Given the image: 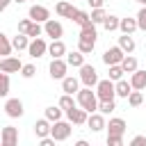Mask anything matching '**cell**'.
<instances>
[{"label": "cell", "instance_id": "1", "mask_svg": "<svg viewBox=\"0 0 146 146\" xmlns=\"http://www.w3.org/2000/svg\"><path fill=\"white\" fill-rule=\"evenodd\" d=\"M75 103H78V107H82L87 114H91V112L98 110L96 91H91L89 87H80V89H78V94H75Z\"/></svg>", "mask_w": 146, "mask_h": 146}, {"label": "cell", "instance_id": "2", "mask_svg": "<svg viewBox=\"0 0 146 146\" xmlns=\"http://www.w3.org/2000/svg\"><path fill=\"white\" fill-rule=\"evenodd\" d=\"M71 130H73V125L68 123V121H55V123H50V137L55 139V141H64V139H68L71 137Z\"/></svg>", "mask_w": 146, "mask_h": 146}, {"label": "cell", "instance_id": "3", "mask_svg": "<svg viewBox=\"0 0 146 146\" xmlns=\"http://www.w3.org/2000/svg\"><path fill=\"white\" fill-rule=\"evenodd\" d=\"M78 80H80V84H84V87H96L98 84V71L91 66V64H82L80 66V75H78Z\"/></svg>", "mask_w": 146, "mask_h": 146}, {"label": "cell", "instance_id": "4", "mask_svg": "<svg viewBox=\"0 0 146 146\" xmlns=\"http://www.w3.org/2000/svg\"><path fill=\"white\" fill-rule=\"evenodd\" d=\"M96 98L98 100H114L116 94H114V82L107 78V80H98L96 84Z\"/></svg>", "mask_w": 146, "mask_h": 146}, {"label": "cell", "instance_id": "5", "mask_svg": "<svg viewBox=\"0 0 146 146\" xmlns=\"http://www.w3.org/2000/svg\"><path fill=\"white\" fill-rule=\"evenodd\" d=\"M43 34L50 36L52 41H57V39L64 36V25H62L57 18H48V21L43 23Z\"/></svg>", "mask_w": 146, "mask_h": 146}, {"label": "cell", "instance_id": "6", "mask_svg": "<svg viewBox=\"0 0 146 146\" xmlns=\"http://www.w3.org/2000/svg\"><path fill=\"white\" fill-rule=\"evenodd\" d=\"M27 18L34 21V23H41V25H43V23L50 18V9H48L46 5H32L30 11H27Z\"/></svg>", "mask_w": 146, "mask_h": 146}, {"label": "cell", "instance_id": "7", "mask_svg": "<svg viewBox=\"0 0 146 146\" xmlns=\"http://www.w3.org/2000/svg\"><path fill=\"white\" fill-rule=\"evenodd\" d=\"M66 71H68L66 59H50L48 73H50V78H52V80H64V78H66Z\"/></svg>", "mask_w": 146, "mask_h": 146}, {"label": "cell", "instance_id": "8", "mask_svg": "<svg viewBox=\"0 0 146 146\" xmlns=\"http://www.w3.org/2000/svg\"><path fill=\"white\" fill-rule=\"evenodd\" d=\"M0 146H18V128L5 125L0 130Z\"/></svg>", "mask_w": 146, "mask_h": 146}, {"label": "cell", "instance_id": "9", "mask_svg": "<svg viewBox=\"0 0 146 146\" xmlns=\"http://www.w3.org/2000/svg\"><path fill=\"white\" fill-rule=\"evenodd\" d=\"M48 52V43H46V39H30V46H27V55L30 57H34V59H39V57H43Z\"/></svg>", "mask_w": 146, "mask_h": 146}, {"label": "cell", "instance_id": "10", "mask_svg": "<svg viewBox=\"0 0 146 146\" xmlns=\"http://www.w3.org/2000/svg\"><path fill=\"white\" fill-rule=\"evenodd\" d=\"M23 100H18V98H7L5 100V114L9 116V119H21L23 116Z\"/></svg>", "mask_w": 146, "mask_h": 146}, {"label": "cell", "instance_id": "11", "mask_svg": "<svg viewBox=\"0 0 146 146\" xmlns=\"http://www.w3.org/2000/svg\"><path fill=\"white\" fill-rule=\"evenodd\" d=\"M125 57V52L119 48V46H112V48H107L105 52H103V62L107 64V66H114V64H121V59Z\"/></svg>", "mask_w": 146, "mask_h": 146}, {"label": "cell", "instance_id": "12", "mask_svg": "<svg viewBox=\"0 0 146 146\" xmlns=\"http://www.w3.org/2000/svg\"><path fill=\"white\" fill-rule=\"evenodd\" d=\"M87 116H89V114H87L82 107H78V105H75L73 110H66V121H68L71 125H84V123H87Z\"/></svg>", "mask_w": 146, "mask_h": 146}, {"label": "cell", "instance_id": "13", "mask_svg": "<svg viewBox=\"0 0 146 146\" xmlns=\"http://www.w3.org/2000/svg\"><path fill=\"white\" fill-rule=\"evenodd\" d=\"M21 66H23V62H21L18 57H14V55L0 59V71H2V73H18Z\"/></svg>", "mask_w": 146, "mask_h": 146}, {"label": "cell", "instance_id": "14", "mask_svg": "<svg viewBox=\"0 0 146 146\" xmlns=\"http://www.w3.org/2000/svg\"><path fill=\"white\" fill-rule=\"evenodd\" d=\"M96 39H98V30H96L94 23L80 27V36H78V41H87V43H94V46H96Z\"/></svg>", "mask_w": 146, "mask_h": 146}, {"label": "cell", "instance_id": "15", "mask_svg": "<svg viewBox=\"0 0 146 146\" xmlns=\"http://www.w3.org/2000/svg\"><path fill=\"white\" fill-rule=\"evenodd\" d=\"M105 128H107V135H125V128H128V123L123 121V119H119V116H114V119H110V123H105Z\"/></svg>", "mask_w": 146, "mask_h": 146}, {"label": "cell", "instance_id": "16", "mask_svg": "<svg viewBox=\"0 0 146 146\" xmlns=\"http://www.w3.org/2000/svg\"><path fill=\"white\" fill-rule=\"evenodd\" d=\"M87 125H89L91 132H100V130L105 128V116H103L100 112H91V114L87 116Z\"/></svg>", "mask_w": 146, "mask_h": 146}, {"label": "cell", "instance_id": "17", "mask_svg": "<svg viewBox=\"0 0 146 146\" xmlns=\"http://www.w3.org/2000/svg\"><path fill=\"white\" fill-rule=\"evenodd\" d=\"M130 87L135 89V91H141V89H146V71H141V68H137L135 73H130Z\"/></svg>", "mask_w": 146, "mask_h": 146}, {"label": "cell", "instance_id": "18", "mask_svg": "<svg viewBox=\"0 0 146 146\" xmlns=\"http://www.w3.org/2000/svg\"><path fill=\"white\" fill-rule=\"evenodd\" d=\"M48 55H50L52 59H64V55H66V46H64V41H62V39L50 41V43H48Z\"/></svg>", "mask_w": 146, "mask_h": 146}, {"label": "cell", "instance_id": "19", "mask_svg": "<svg viewBox=\"0 0 146 146\" xmlns=\"http://www.w3.org/2000/svg\"><path fill=\"white\" fill-rule=\"evenodd\" d=\"M78 89H80V80H78V78H73V75H66V78L62 80V91H64V94H71V96H75V94H78Z\"/></svg>", "mask_w": 146, "mask_h": 146}, {"label": "cell", "instance_id": "20", "mask_svg": "<svg viewBox=\"0 0 146 146\" xmlns=\"http://www.w3.org/2000/svg\"><path fill=\"white\" fill-rule=\"evenodd\" d=\"M119 48H121L125 55H132V50L137 48V43H135L132 34H121V36H119Z\"/></svg>", "mask_w": 146, "mask_h": 146}, {"label": "cell", "instance_id": "21", "mask_svg": "<svg viewBox=\"0 0 146 146\" xmlns=\"http://www.w3.org/2000/svg\"><path fill=\"white\" fill-rule=\"evenodd\" d=\"M34 135L39 137V139H43V137H50V121L43 116V119H39L36 123H34Z\"/></svg>", "mask_w": 146, "mask_h": 146}, {"label": "cell", "instance_id": "22", "mask_svg": "<svg viewBox=\"0 0 146 146\" xmlns=\"http://www.w3.org/2000/svg\"><path fill=\"white\" fill-rule=\"evenodd\" d=\"M71 21L75 23V25H80V27H84V25H89L91 23V18H89V14L87 11H82V9H73V14H71Z\"/></svg>", "mask_w": 146, "mask_h": 146}, {"label": "cell", "instance_id": "23", "mask_svg": "<svg viewBox=\"0 0 146 146\" xmlns=\"http://www.w3.org/2000/svg\"><path fill=\"white\" fill-rule=\"evenodd\" d=\"M119 30H121V34H132V32H137V18H121L119 21Z\"/></svg>", "mask_w": 146, "mask_h": 146}, {"label": "cell", "instance_id": "24", "mask_svg": "<svg viewBox=\"0 0 146 146\" xmlns=\"http://www.w3.org/2000/svg\"><path fill=\"white\" fill-rule=\"evenodd\" d=\"M130 91H132V87H130V82H128V80H123V78H121V80H116V82H114V94H116L119 98H128V94H130Z\"/></svg>", "mask_w": 146, "mask_h": 146}, {"label": "cell", "instance_id": "25", "mask_svg": "<svg viewBox=\"0 0 146 146\" xmlns=\"http://www.w3.org/2000/svg\"><path fill=\"white\" fill-rule=\"evenodd\" d=\"M73 9H75V7H73L68 0H62V2H57V5H55V11H57V16H62V18H71Z\"/></svg>", "mask_w": 146, "mask_h": 146}, {"label": "cell", "instance_id": "26", "mask_svg": "<svg viewBox=\"0 0 146 146\" xmlns=\"http://www.w3.org/2000/svg\"><path fill=\"white\" fill-rule=\"evenodd\" d=\"M66 64L73 66V68H80L84 64V55L80 50H73V52H66Z\"/></svg>", "mask_w": 146, "mask_h": 146}, {"label": "cell", "instance_id": "27", "mask_svg": "<svg viewBox=\"0 0 146 146\" xmlns=\"http://www.w3.org/2000/svg\"><path fill=\"white\" fill-rule=\"evenodd\" d=\"M121 68H123V73H135V71L139 68V64H137V57H132V55H125V57L121 59Z\"/></svg>", "mask_w": 146, "mask_h": 146}, {"label": "cell", "instance_id": "28", "mask_svg": "<svg viewBox=\"0 0 146 146\" xmlns=\"http://www.w3.org/2000/svg\"><path fill=\"white\" fill-rule=\"evenodd\" d=\"M62 114H64V110H59V105H50V107H46V110H43V116H46L50 123L59 121V119H62Z\"/></svg>", "mask_w": 146, "mask_h": 146}, {"label": "cell", "instance_id": "29", "mask_svg": "<svg viewBox=\"0 0 146 146\" xmlns=\"http://www.w3.org/2000/svg\"><path fill=\"white\" fill-rule=\"evenodd\" d=\"M27 46H30V36L27 34H16L14 39H11V48H16V50H27Z\"/></svg>", "mask_w": 146, "mask_h": 146}, {"label": "cell", "instance_id": "30", "mask_svg": "<svg viewBox=\"0 0 146 146\" xmlns=\"http://www.w3.org/2000/svg\"><path fill=\"white\" fill-rule=\"evenodd\" d=\"M119 21H121L119 16H114V14H107V16H105V21H103L100 25H103L107 32H114V30H119Z\"/></svg>", "mask_w": 146, "mask_h": 146}, {"label": "cell", "instance_id": "31", "mask_svg": "<svg viewBox=\"0 0 146 146\" xmlns=\"http://www.w3.org/2000/svg\"><path fill=\"white\" fill-rule=\"evenodd\" d=\"M57 105H59V110H64V112H66V110H73L78 103H75V98H73L71 94H62V98H59V103H57Z\"/></svg>", "mask_w": 146, "mask_h": 146}, {"label": "cell", "instance_id": "32", "mask_svg": "<svg viewBox=\"0 0 146 146\" xmlns=\"http://www.w3.org/2000/svg\"><path fill=\"white\" fill-rule=\"evenodd\" d=\"M11 55V41L7 34L0 32V57H9Z\"/></svg>", "mask_w": 146, "mask_h": 146}, {"label": "cell", "instance_id": "33", "mask_svg": "<svg viewBox=\"0 0 146 146\" xmlns=\"http://www.w3.org/2000/svg\"><path fill=\"white\" fill-rule=\"evenodd\" d=\"M114 110H116V103H114V100H98V110H96V112H100L103 116H105V114H112Z\"/></svg>", "mask_w": 146, "mask_h": 146}, {"label": "cell", "instance_id": "34", "mask_svg": "<svg viewBox=\"0 0 146 146\" xmlns=\"http://www.w3.org/2000/svg\"><path fill=\"white\" fill-rule=\"evenodd\" d=\"M105 16H107V11H105L103 7H98V9H91V14H89V18H91V23H94V25H100V23L105 21Z\"/></svg>", "mask_w": 146, "mask_h": 146}, {"label": "cell", "instance_id": "35", "mask_svg": "<svg viewBox=\"0 0 146 146\" xmlns=\"http://www.w3.org/2000/svg\"><path fill=\"white\" fill-rule=\"evenodd\" d=\"M25 34H27V36H30V39H39V36H41V34H43V25H41V23H34V21H32V23H30V27H27V32H25Z\"/></svg>", "mask_w": 146, "mask_h": 146}, {"label": "cell", "instance_id": "36", "mask_svg": "<svg viewBox=\"0 0 146 146\" xmlns=\"http://www.w3.org/2000/svg\"><path fill=\"white\" fill-rule=\"evenodd\" d=\"M125 100H128V105H130V107H139V105L144 103V96H141V91H135V89H132V91L128 94V98H125Z\"/></svg>", "mask_w": 146, "mask_h": 146}, {"label": "cell", "instance_id": "37", "mask_svg": "<svg viewBox=\"0 0 146 146\" xmlns=\"http://www.w3.org/2000/svg\"><path fill=\"white\" fill-rule=\"evenodd\" d=\"M9 96V73H2L0 71V98Z\"/></svg>", "mask_w": 146, "mask_h": 146}, {"label": "cell", "instance_id": "38", "mask_svg": "<svg viewBox=\"0 0 146 146\" xmlns=\"http://www.w3.org/2000/svg\"><path fill=\"white\" fill-rule=\"evenodd\" d=\"M107 78H110L112 82L121 80V78H123V68H121V64H114V66H110V73H107Z\"/></svg>", "mask_w": 146, "mask_h": 146}, {"label": "cell", "instance_id": "39", "mask_svg": "<svg viewBox=\"0 0 146 146\" xmlns=\"http://www.w3.org/2000/svg\"><path fill=\"white\" fill-rule=\"evenodd\" d=\"M34 73H36V66H34V64H23V66H21V75H23L25 80L34 78Z\"/></svg>", "mask_w": 146, "mask_h": 146}, {"label": "cell", "instance_id": "40", "mask_svg": "<svg viewBox=\"0 0 146 146\" xmlns=\"http://www.w3.org/2000/svg\"><path fill=\"white\" fill-rule=\"evenodd\" d=\"M135 18H137V30H144L146 32V7H141Z\"/></svg>", "mask_w": 146, "mask_h": 146}, {"label": "cell", "instance_id": "41", "mask_svg": "<svg viewBox=\"0 0 146 146\" xmlns=\"http://www.w3.org/2000/svg\"><path fill=\"white\" fill-rule=\"evenodd\" d=\"M94 48H96L94 43H87V41H78V50H80L82 55H91V52H94Z\"/></svg>", "mask_w": 146, "mask_h": 146}, {"label": "cell", "instance_id": "42", "mask_svg": "<svg viewBox=\"0 0 146 146\" xmlns=\"http://www.w3.org/2000/svg\"><path fill=\"white\" fill-rule=\"evenodd\" d=\"M105 146H123V137L121 135H107V144Z\"/></svg>", "mask_w": 146, "mask_h": 146}, {"label": "cell", "instance_id": "43", "mask_svg": "<svg viewBox=\"0 0 146 146\" xmlns=\"http://www.w3.org/2000/svg\"><path fill=\"white\" fill-rule=\"evenodd\" d=\"M128 146H146V135H135Z\"/></svg>", "mask_w": 146, "mask_h": 146}, {"label": "cell", "instance_id": "44", "mask_svg": "<svg viewBox=\"0 0 146 146\" xmlns=\"http://www.w3.org/2000/svg\"><path fill=\"white\" fill-rule=\"evenodd\" d=\"M30 23H32L30 18H21V21H18V32H21V34H25V32H27V27H30Z\"/></svg>", "mask_w": 146, "mask_h": 146}, {"label": "cell", "instance_id": "45", "mask_svg": "<svg viewBox=\"0 0 146 146\" xmlns=\"http://www.w3.org/2000/svg\"><path fill=\"white\" fill-rule=\"evenodd\" d=\"M57 141L52 139V137H43V139H39V146H55Z\"/></svg>", "mask_w": 146, "mask_h": 146}, {"label": "cell", "instance_id": "46", "mask_svg": "<svg viewBox=\"0 0 146 146\" xmlns=\"http://www.w3.org/2000/svg\"><path fill=\"white\" fill-rule=\"evenodd\" d=\"M87 2H89V7H91V9H98V7H103V5H105V0H87Z\"/></svg>", "mask_w": 146, "mask_h": 146}, {"label": "cell", "instance_id": "47", "mask_svg": "<svg viewBox=\"0 0 146 146\" xmlns=\"http://www.w3.org/2000/svg\"><path fill=\"white\" fill-rule=\"evenodd\" d=\"M9 2H11V0H0V11H5V9L9 7Z\"/></svg>", "mask_w": 146, "mask_h": 146}, {"label": "cell", "instance_id": "48", "mask_svg": "<svg viewBox=\"0 0 146 146\" xmlns=\"http://www.w3.org/2000/svg\"><path fill=\"white\" fill-rule=\"evenodd\" d=\"M73 146H89V141H87V139H78Z\"/></svg>", "mask_w": 146, "mask_h": 146}, {"label": "cell", "instance_id": "49", "mask_svg": "<svg viewBox=\"0 0 146 146\" xmlns=\"http://www.w3.org/2000/svg\"><path fill=\"white\" fill-rule=\"evenodd\" d=\"M139 5H141V7H146V0H139Z\"/></svg>", "mask_w": 146, "mask_h": 146}, {"label": "cell", "instance_id": "50", "mask_svg": "<svg viewBox=\"0 0 146 146\" xmlns=\"http://www.w3.org/2000/svg\"><path fill=\"white\" fill-rule=\"evenodd\" d=\"M11 2H18V5H21V2H27V0H11Z\"/></svg>", "mask_w": 146, "mask_h": 146}, {"label": "cell", "instance_id": "51", "mask_svg": "<svg viewBox=\"0 0 146 146\" xmlns=\"http://www.w3.org/2000/svg\"><path fill=\"white\" fill-rule=\"evenodd\" d=\"M135 2H139V0H135Z\"/></svg>", "mask_w": 146, "mask_h": 146}, {"label": "cell", "instance_id": "52", "mask_svg": "<svg viewBox=\"0 0 146 146\" xmlns=\"http://www.w3.org/2000/svg\"><path fill=\"white\" fill-rule=\"evenodd\" d=\"M0 59H2V57H0Z\"/></svg>", "mask_w": 146, "mask_h": 146}]
</instances>
